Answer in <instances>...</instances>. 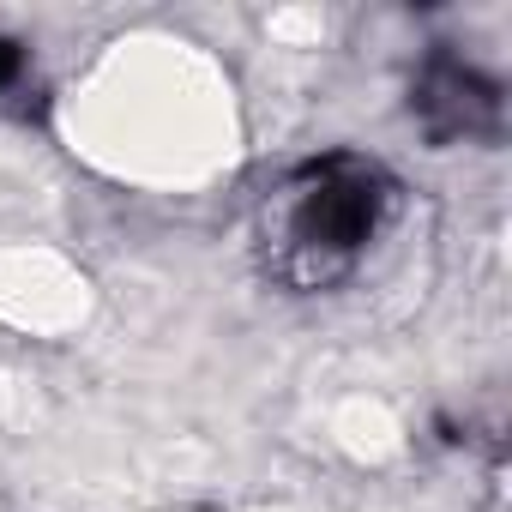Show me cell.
Segmentation results:
<instances>
[{
    "label": "cell",
    "instance_id": "obj_1",
    "mask_svg": "<svg viewBox=\"0 0 512 512\" xmlns=\"http://www.w3.org/2000/svg\"><path fill=\"white\" fill-rule=\"evenodd\" d=\"M374 229V193L368 181H338V175H320L296 205H290V253L308 266V272H326L338 266L344 253Z\"/></svg>",
    "mask_w": 512,
    "mask_h": 512
}]
</instances>
